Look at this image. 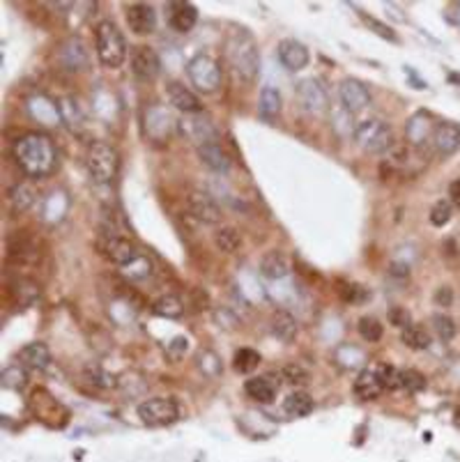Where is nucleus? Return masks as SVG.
I'll use <instances>...</instances> for the list:
<instances>
[{
    "instance_id": "1",
    "label": "nucleus",
    "mask_w": 460,
    "mask_h": 462,
    "mask_svg": "<svg viewBox=\"0 0 460 462\" xmlns=\"http://www.w3.org/2000/svg\"><path fill=\"white\" fill-rule=\"evenodd\" d=\"M14 159L19 168L32 179L48 177L55 170L58 152L51 136L41 134V131H30L16 138L14 143Z\"/></svg>"
},
{
    "instance_id": "2",
    "label": "nucleus",
    "mask_w": 460,
    "mask_h": 462,
    "mask_svg": "<svg viewBox=\"0 0 460 462\" xmlns=\"http://www.w3.org/2000/svg\"><path fill=\"white\" fill-rule=\"evenodd\" d=\"M225 57H228L235 76L242 81H254L261 69V53H258V44L249 30L239 28L232 30L228 42H225Z\"/></svg>"
},
{
    "instance_id": "3",
    "label": "nucleus",
    "mask_w": 460,
    "mask_h": 462,
    "mask_svg": "<svg viewBox=\"0 0 460 462\" xmlns=\"http://www.w3.org/2000/svg\"><path fill=\"white\" fill-rule=\"evenodd\" d=\"M95 51L106 69H118L127 60V42L113 21H102L95 28Z\"/></svg>"
},
{
    "instance_id": "4",
    "label": "nucleus",
    "mask_w": 460,
    "mask_h": 462,
    "mask_svg": "<svg viewBox=\"0 0 460 462\" xmlns=\"http://www.w3.org/2000/svg\"><path fill=\"white\" fill-rule=\"evenodd\" d=\"M86 168L92 182L97 184H111L120 168V154L115 145L106 140H95L86 150Z\"/></svg>"
},
{
    "instance_id": "5",
    "label": "nucleus",
    "mask_w": 460,
    "mask_h": 462,
    "mask_svg": "<svg viewBox=\"0 0 460 462\" xmlns=\"http://www.w3.org/2000/svg\"><path fill=\"white\" fill-rule=\"evenodd\" d=\"M355 143L362 147L364 152L378 154L387 152L394 145V134L387 120L382 118H366L355 127Z\"/></svg>"
},
{
    "instance_id": "6",
    "label": "nucleus",
    "mask_w": 460,
    "mask_h": 462,
    "mask_svg": "<svg viewBox=\"0 0 460 462\" xmlns=\"http://www.w3.org/2000/svg\"><path fill=\"white\" fill-rule=\"evenodd\" d=\"M97 249L108 262H113V265H118L122 269L129 267L131 262H136L143 255L129 237L115 233V230H108V233H104L97 239Z\"/></svg>"
},
{
    "instance_id": "7",
    "label": "nucleus",
    "mask_w": 460,
    "mask_h": 462,
    "mask_svg": "<svg viewBox=\"0 0 460 462\" xmlns=\"http://www.w3.org/2000/svg\"><path fill=\"white\" fill-rule=\"evenodd\" d=\"M187 76L198 93L210 95L221 86V67L210 53H198L187 64Z\"/></svg>"
},
{
    "instance_id": "8",
    "label": "nucleus",
    "mask_w": 460,
    "mask_h": 462,
    "mask_svg": "<svg viewBox=\"0 0 460 462\" xmlns=\"http://www.w3.org/2000/svg\"><path fill=\"white\" fill-rule=\"evenodd\" d=\"M138 416L150 428H162L178 421L180 409L173 398H147L138 405Z\"/></svg>"
},
{
    "instance_id": "9",
    "label": "nucleus",
    "mask_w": 460,
    "mask_h": 462,
    "mask_svg": "<svg viewBox=\"0 0 460 462\" xmlns=\"http://www.w3.org/2000/svg\"><path fill=\"white\" fill-rule=\"evenodd\" d=\"M180 129H182V134L191 140V143H196V147L219 143V131H216L214 122L207 118L205 113H196V115H191V118L182 120Z\"/></svg>"
},
{
    "instance_id": "10",
    "label": "nucleus",
    "mask_w": 460,
    "mask_h": 462,
    "mask_svg": "<svg viewBox=\"0 0 460 462\" xmlns=\"http://www.w3.org/2000/svg\"><path fill=\"white\" fill-rule=\"evenodd\" d=\"M129 67L138 81H155L159 76V69H162V62H159V55L152 46L138 44V46H131Z\"/></svg>"
},
{
    "instance_id": "11",
    "label": "nucleus",
    "mask_w": 460,
    "mask_h": 462,
    "mask_svg": "<svg viewBox=\"0 0 460 462\" xmlns=\"http://www.w3.org/2000/svg\"><path fill=\"white\" fill-rule=\"evenodd\" d=\"M187 210L194 219H198L200 224L207 226H216L221 224V208L216 205V201L205 191H191L187 196Z\"/></svg>"
},
{
    "instance_id": "12",
    "label": "nucleus",
    "mask_w": 460,
    "mask_h": 462,
    "mask_svg": "<svg viewBox=\"0 0 460 462\" xmlns=\"http://www.w3.org/2000/svg\"><path fill=\"white\" fill-rule=\"evenodd\" d=\"M276 55H279V62L288 72H302L304 67H308V62H311L308 48L299 42V39H292V37L281 39L279 46H276Z\"/></svg>"
},
{
    "instance_id": "13",
    "label": "nucleus",
    "mask_w": 460,
    "mask_h": 462,
    "mask_svg": "<svg viewBox=\"0 0 460 462\" xmlns=\"http://www.w3.org/2000/svg\"><path fill=\"white\" fill-rule=\"evenodd\" d=\"M297 99H299V104H302V109L306 113H322L324 109H327V104H329L327 90H324V86L317 79L299 81Z\"/></svg>"
},
{
    "instance_id": "14",
    "label": "nucleus",
    "mask_w": 460,
    "mask_h": 462,
    "mask_svg": "<svg viewBox=\"0 0 460 462\" xmlns=\"http://www.w3.org/2000/svg\"><path fill=\"white\" fill-rule=\"evenodd\" d=\"M339 99L348 113H359L371 104V93H368V88L362 81L346 79V81H341V86H339Z\"/></svg>"
},
{
    "instance_id": "15",
    "label": "nucleus",
    "mask_w": 460,
    "mask_h": 462,
    "mask_svg": "<svg viewBox=\"0 0 460 462\" xmlns=\"http://www.w3.org/2000/svg\"><path fill=\"white\" fill-rule=\"evenodd\" d=\"M124 19H127L129 30L136 32V35H152L157 30V12H155V7L147 3L129 5L127 12H124Z\"/></svg>"
},
{
    "instance_id": "16",
    "label": "nucleus",
    "mask_w": 460,
    "mask_h": 462,
    "mask_svg": "<svg viewBox=\"0 0 460 462\" xmlns=\"http://www.w3.org/2000/svg\"><path fill=\"white\" fill-rule=\"evenodd\" d=\"M435 152L442 156H451L460 147V125L458 122H438L433 131Z\"/></svg>"
},
{
    "instance_id": "17",
    "label": "nucleus",
    "mask_w": 460,
    "mask_h": 462,
    "mask_svg": "<svg viewBox=\"0 0 460 462\" xmlns=\"http://www.w3.org/2000/svg\"><path fill=\"white\" fill-rule=\"evenodd\" d=\"M166 95H169V102L175 106L178 111L187 113V115H196L203 111V106H200V99L191 93L189 88H184L178 81H173V83L166 86Z\"/></svg>"
},
{
    "instance_id": "18",
    "label": "nucleus",
    "mask_w": 460,
    "mask_h": 462,
    "mask_svg": "<svg viewBox=\"0 0 460 462\" xmlns=\"http://www.w3.org/2000/svg\"><path fill=\"white\" fill-rule=\"evenodd\" d=\"M19 364L26 366L30 370H44L48 364H51V352L44 343H28L23 345L19 352Z\"/></svg>"
},
{
    "instance_id": "19",
    "label": "nucleus",
    "mask_w": 460,
    "mask_h": 462,
    "mask_svg": "<svg viewBox=\"0 0 460 462\" xmlns=\"http://www.w3.org/2000/svg\"><path fill=\"white\" fill-rule=\"evenodd\" d=\"M353 389H355V393H357L362 400H375V398H378V395L384 391V386H382L380 377H378V370L364 368L362 373L357 375Z\"/></svg>"
},
{
    "instance_id": "20",
    "label": "nucleus",
    "mask_w": 460,
    "mask_h": 462,
    "mask_svg": "<svg viewBox=\"0 0 460 462\" xmlns=\"http://www.w3.org/2000/svg\"><path fill=\"white\" fill-rule=\"evenodd\" d=\"M433 131H435V122L428 113H416L412 120L407 122V140L412 145H423L426 140H433Z\"/></svg>"
},
{
    "instance_id": "21",
    "label": "nucleus",
    "mask_w": 460,
    "mask_h": 462,
    "mask_svg": "<svg viewBox=\"0 0 460 462\" xmlns=\"http://www.w3.org/2000/svg\"><path fill=\"white\" fill-rule=\"evenodd\" d=\"M261 274L270 280H281L290 274V262L281 251H270L261 258Z\"/></svg>"
},
{
    "instance_id": "22",
    "label": "nucleus",
    "mask_w": 460,
    "mask_h": 462,
    "mask_svg": "<svg viewBox=\"0 0 460 462\" xmlns=\"http://www.w3.org/2000/svg\"><path fill=\"white\" fill-rule=\"evenodd\" d=\"M244 391L251 400L256 402H272L276 391H279V382H272V377H251L244 382Z\"/></svg>"
},
{
    "instance_id": "23",
    "label": "nucleus",
    "mask_w": 460,
    "mask_h": 462,
    "mask_svg": "<svg viewBox=\"0 0 460 462\" xmlns=\"http://www.w3.org/2000/svg\"><path fill=\"white\" fill-rule=\"evenodd\" d=\"M270 329H272V334L279 338L281 343H292L297 338V332H299L297 320L292 318L288 311H276L274 315H272Z\"/></svg>"
},
{
    "instance_id": "24",
    "label": "nucleus",
    "mask_w": 460,
    "mask_h": 462,
    "mask_svg": "<svg viewBox=\"0 0 460 462\" xmlns=\"http://www.w3.org/2000/svg\"><path fill=\"white\" fill-rule=\"evenodd\" d=\"M198 23V10L191 3H175L171 12V26L178 32H191Z\"/></svg>"
},
{
    "instance_id": "25",
    "label": "nucleus",
    "mask_w": 460,
    "mask_h": 462,
    "mask_svg": "<svg viewBox=\"0 0 460 462\" xmlns=\"http://www.w3.org/2000/svg\"><path fill=\"white\" fill-rule=\"evenodd\" d=\"M60 57H63L65 69H70V72H79L88 64V51H86V46H83L81 39H77V37L63 44Z\"/></svg>"
},
{
    "instance_id": "26",
    "label": "nucleus",
    "mask_w": 460,
    "mask_h": 462,
    "mask_svg": "<svg viewBox=\"0 0 460 462\" xmlns=\"http://www.w3.org/2000/svg\"><path fill=\"white\" fill-rule=\"evenodd\" d=\"M198 156H200V161H203L205 166L210 170H214V172H228V168H230L228 154L221 150L219 143H210V145L198 147Z\"/></svg>"
},
{
    "instance_id": "27",
    "label": "nucleus",
    "mask_w": 460,
    "mask_h": 462,
    "mask_svg": "<svg viewBox=\"0 0 460 462\" xmlns=\"http://www.w3.org/2000/svg\"><path fill=\"white\" fill-rule=\"evenodd\" d=\"M281 93L276 90L274 86H265L261 90V104H258V113H261V118L272 122L281 115Z\"/></svg>"
},
{
    "instance_id": "28",
    "label": "nucleus",
    "mask_w": 460,
    "mask_h": 462,
    "mask_svg": "<svg viewBox=\"0 0 460 462\" xmlns=\"http://www.w3.org/2000/svg\"><path fill=\"white\" fill-rule=\"evenodd\" d=\"M283 412L295 419L308 416L313 412V398L306 391H292L288 398L283 400Z\"/></svg>"
},
{
    "instance_id": "29",
    "label": "nucleus",
    "mask_w": 460,
    "mask_h": 462,
    "mask_svg": "<svg viewBox=\"0 0 460 462\" xmlns=\"http://www.w3.org/2000/svg\"><path fill=\"white\" fill-rule=\"evenodd\" d=\"M400 341H403L405 348L414 350V352H421V350H428L431 348V334L428 329L421 327V325H407L400 334Z\"/></svg>"
},
{
    "instance_id": "30",
    "label": "nucleus",
    "mask_w": 460,
    "mask_h": 462,
    "mask_svg": "<svg viewBox=\"0 0 460 462\" xmlns=\"http://www.w3.org/2000/svg\"><path fill=\"white\" fill-rule=\"evenodd\" d=\"M152 313L159 318H166V320H178L184 313V301L178 294H164L152 304Z\"/></svg>"
},
{
    "instance_id": "31",
    "label": "nucleus",
    "mask_w": 460,
    "mask_h": 462,
    "mask_svg": "<svg viewBox=\"0 0 460 462\" xmlns=\"http://www.w3.org/2000/svg\"><path fill=\"white\" fill-rule=\"evenodd\" d=\"M214 244H216V249L223 251V253H235V251H239V246H242L239 230L232 228V226H221V228L214 233Z\"/></svg>"
},
{
    "instance_id": "32",
    "label": "nucleus",
    "mask_w": 460,
    "mask_h": 462,
    "mask_svg": "<svg viewBox=\"0 0 460 462\" xmlns=\"http://www.w3.org/2000/svg\"><path fill=\"white\" fill-rule=\"evenodd\" d=\"M261 366V354L251 348H239L235 352V357H232V368L237 370L242 375H249L254 373V370Z\"/></svg>"
},
{
    "instance_id": "33",
    "label": "nucleus",
    "mask_w": 460,
    "mask_h": 462,
    "mask_svg": "<svg viewBox=\"0 0 460 462\" xmlns=\"http://www.w3.org/2000/svg\"><path fill=\"white\" fill-rule=\"evenodd\" d=\"M7 201H10V205L16 212H26L30 205L35 203V191H32L30 184H16V186L10 189Z\"/></svg>"
},
{
    "instance_id": "34",
    "label": "nucleus",
    "mask_w": 460,
    "mask_h": 462,
    "mask_svg": "<svg viewBox=\"0 0 460 462\" xmlns=\"http://www.w3.org/2000/svg\"><path fill=\"white\" fill-rule=\"evenodd\" d=\"M357 329H359V336H362L364 341H368V343H378L382 338V334H384L382 322L373 315H364L362 320H359Z\"/></svg>"
},
{
    "instance_id": "35",
    "label": "nucleus",
    "mask_w": 460,
    "mask_h": 462,
    "mask_svg": "<svg viewBox=\"0 0 460 462\" xmlns=\"http://www.w3.org/2000/svg\"><path fill=\"white\" fill-rule=\"evenodd\" d=\"M433 329H435V334L440 336V341H445V343L454 341V336H456V322H454V320H451L449 315H442V313L433 315Z\"/></svg>"
},
{
    "instance_id": "36",
    "label": "nucleus",
    "mask_w": 460,
    "mask_h": 462,
    "mask_svg": "<svg viewBox=\"0 0 460 462\" xmlns=\"http://www.w3.org/2000/svg\"><path fill=\"white\" fill-rule=\"evenodd\" d=\"M378 377L384 389H400L403 386V370H396L394 366H378Z\"/></svg>"
},
{
    "instance_id": "37",
    "label": "nucleus",
    "mask_w": 460,
    "mask_h": 462,
    "mask_svg": "<svg viewBox=\"0 0 460 462\" xmlns=\"http://www.w3.org/2000/svg\"><path fill=\"white\" fill-rule=\"evenodd\" d=\"M451 214H454V205H451L449 201L435 203V205H433V210H431V224H433L435 228L447 226L449 221H451Z\"/></svg>"
},
{
    "instance_id": "38",
    "label": "nucleus",
    "mask_w": 460,
    "mask_h": 462,
    "mask_svg": "<svg viewBox=\"0 0 460 462\" xmlns=\"http://www.w3.org/2000/svg\"><path fill=\"white\" fill-rule=\"evenodd\" d=\"M26 379H28L26 370H23L19 364L3 370V382H5V386H12V389H21V386H26Z\"/></svg>"
},
{
    "instance_id": "39",
    "label": "nucleus",
    "mask_w": 460,
    "mask_h": 462,
    "mask_svg": "<svg viewBox=\"0 0 460 462\" xmlns=\"http://www.w3.org/2000/svg\"><path fill=\"white\" fill-rule=\"evenodd\" d=\"M122 271H124V274H127L129 278H147L150 274H152V262H150L145 255H140L136 262H131V265L124 267Z\"/></svg>"
},
{
    "instance_id": "40",
    "label": "nucleus",
    "mask_w": 460,
    "mask_h": 462,
    "mask_svg": "<svg viewBox=\"0 0 460 462\" xmlns=\"http://www.w3.org/2000/svg\"><path fill=\"white\" fill-rule=\"evenodd\" d=\"M403 389H407L409 393H419L426 389V377L419 373V370H403Z\"/></svg>"
},
{
    "instance_id": "41",
    "label": "nucleus",
    "mask_w": 460,
    "mask_h": 462,
    "mask_svg": "<svg viewBox=\"0 0 460 462\" xmlns=\"http://www.w3.org/2000/svg\"><path fill=\"white\" fill-rule=\"evenodd\" d=\"M359 16L364 19V23L368 28H373V32L375 35H380V37H384V39H389V42H396V32L391 30L389 26H384L382 21H378V19H373V16H366L364 12H359Z\"/></svg>"
},
{
    "instance_id": "42",
    "label": "nucleus",
    "mask_w": 460,
    "mask_h": 462,
    "mask_svg": "<svg viewBox=\"0 0 460 462\" xmlns=\"http://www.w3.org/2000/svg\"><path fill=\"white\" fill-rule=\"evenodd\" d=\"M283 377L288 379V382H292V384H304L306 379H308V373L302 368V366H297V364H290V366H286L283 368Z\"/></svg>"
},
{
    "instance_id": "43",
    "label": "nucleus",
    "mask_w": 460,
    "mask_h": 462,
    "mask_svg": "<svg viewBox=\"0 0 460 462\" xmlns=\"http://www.w3.org/2000/svg\"><path fill=\"white\" fill-rule=\"evenodd\" d=\"M387 318H389V322H391V325H394V327H400V329H405L407 325H412V322H409V313H407L405 308H400V306L391 308Z\"/></svg>"
},
{
    "instance_id": "44",
    "label": "nucleus",
    "mask_w": 460,
    "mask_h": 462,
    "mask_svg": "<svg viewBox=\"0 0 460 462\" xmlns=\"http://www.w3.org/2000/svg\"><path fill=\"white\" fill-rule=\"evenodd\" d=\"M341 297H343L346 301H350V304H357V301L366 299V292H364L359 285H346V287L341 290Z\"/></svg>"
},
{
    "instance_id": "45",
    "label": "nucleus",
    "mask_w": 460,
    "mask_h": 462,
    "mask_svg": "<svg viewBox=\"0 0 460 462\" xmlns=\"http://www.w3.org/2000/svg\"><path fill=\"white\" fill-rule=\"evenodd\" d=\"M433 299L438 306H451V301H454V290H451L449 285H442V287H438V292H435Z\"/></svg>"
},
{
    "instance_id": "46",
    "label": "nucleus",
    "mask_w": 460,
    "mask_h": 462,
    "mask_svg": "<svg viewBox=\"0 0 460 462\" xmlns=\"http://www.w3.org/2000/svg\"><path fill=\"white\" fill-rule=\"evenodd\" d=\"M187 348H189V341H187V338L180 336V338H175V341H173V345L169 348V354H171L173 359H180L182 354L187 352Z\"/></svg>"
},
{
    "instance_id": "47",
    "label": "nucleus",
    "mask_w": 460,
    "mask_h": 462,
    "mask_svg": "<svg viewBox=\"0 0 460 462\" xmlns=\"http://www.w3.org/2000/svg\"><path fill=\"white\" fill-rule=\"evenodd\" d=\"M449 201H451V205H456V208L460 210V179L451 182V186H449Z\"/></svg>"
}]
</instances>
